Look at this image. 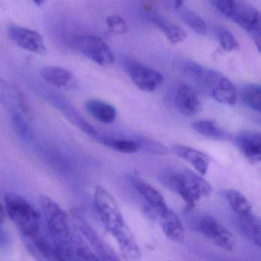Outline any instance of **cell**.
Listing matches in <instances>:
<instances>
[{
	"mask_svg": "<svg viewBox=\"0 0 261 261\" xmlns=\"http://www.w3.org/2000/svg\"><path fill=\"white\" fill-rule=\"evenodd\" d=\"M8 34L10 39L22 49L40 56L46 53L43 37L35 30L13 25L9 28Z\"/></svg>",
	"mask_w": 261,
	"mask_h": 261,
	"instance_id": "cell-10",
	"label": "cell"
},
{
	"mask_svg": "<svg viewBox=\"0 0 261 261\" xmlns=\"http://www.w3.org/2000/svg\"><path fill=\"white\" fill-rule=\"evenodd\" d=\"M30 1H32L37 7H42L48 2V0H30Z\"/></svg>",
	"mask_w": 261,
	"mask_h": 261,
	"instance_id": "cell-36",
	"label": "cell"
},
{
	"mask_svg": "<svg viewBox=\"0 0 261 261\" xmlns=\"http://www.w3.org/2000/svg\"><path fill=\"white\" fill-rule=\"evenodd\" d=\"M132 140L137 142L140 146V149L145 152L157 155H166L169 153V149L160 142L143 135L133 136Z\"/></svg>",
	"mask_w": 261,
	"mask_h": 261,
	"instance_id": "cell-29",
	"label": "cell"
},
{
	"mask_svg": "<svg viewBox=\"0 0 261 261\" xmlns=\"http://www.w3.org/2000/svg\"><path fill=\"white\" fill-rule=\"evenodd\" d=\"M178 11L179 12L181 20L191 30H193L198 35L203 36V35L207 34V27H206L205 22L198 14L189 9L184 8V6L178 10Z\"/></svg>",
	"mask_w": 261,
	"mask_h": 261,
	"instance_id": "cell-30",
	"label": "cell"
},
{
	"mask_svg": "<svg viewBox=\"0 0 261 261\" xmlns=\"http://www.w3.org/2000/svg\"><path fill=\"white\" fill-rule=\"evenodd\" d=\"M97 141L103 146L121 153L131 154L140 149L138 143L132 139H120L100 134Z\"/></svg>",
	"mask_w": 261,
	"mask_h": 261,
	"instance_id": "cell-26",
	"label": "cell"
},
{
	"mask_svg": "<svg viewBox=\"0 0 261 261\" xmlns=\"http://www.w3.org/2000/svg\"><path fill=\"white\" fill-rule=\"evenodd\" d=\"M106 24L109 30L114 34L124 35L129 31V27L126 21L117 15L108 16L106 19Z\"/></svg>",
	"mask_w": 261,
	"mask_h": 261,
	"instance_id": "cell-33",
	"label": "cell"
},
{
	"mask_svg": "<svg viewBox=\"0 0 261 261\" xmlns=\"http://www.w3.org/2000/svg\"><path fill=\"white\" fill-rule=\"evenodd\" d=\"M192 127L198 134L212 140L226 141L232 139L230 133L215 120H197L192 123Z\"/></svg>",
	"mask_w": 261,
	"mask_h": 261,
	"instance_id": "cell-25",
	"label": "cell"
},
{
	"mask_svg": "<svg viewBox=\"0 0 261 261\" xmlns=\"http://www.w3.org/2000/svg\"><path fill=\"white\" fill-rule=\"evenodd\" d=\"M5 210L16 224L24 241L42 235V216L37 209L23 197L16 193L7 194Z\"/></svg>",
	"mask_w": 261,
	"mask_h": 261,
	"instance_id": "cell-4",
	"label": "cell"
},
{
	"mask_svg": "<svg viewBox=\"0 0 261 261\" xmlns=\"http://www.w3.org/2000/svg\"><path fill=\"white\" fill-rule=\"evenodd\" d=\"M218 35L220 45L224 51L230 53V51H239L241 49L239 42L228 30L225 29H219Z\"/></svg>",
	"mask_w": 261,
	"mask_h": 261,
	"instance_id": "cell-32",
	"label": "cell"
},
{
	"mask_svg": "<svg viewBox=\"0 0 261 261\" xmlns=\"http://www.w3.org/2000/svg\"><path fill=\"white\" fill-rule=\"evenodd\" d=\"M208 2L223 16L230 19V16L233 14L235 0H208Z\"/></svg>",
	"mask_w": 261,
	"mask_h": 261,
	"instance_id": "cell-34",
	"label": "cell"
},
{
	"mask_svg": "<svg viewBox=\"0 0 261 261\" xmlns=\"http://www.w3.org/2000/svg\"><path fill=\"white\" fill-rule=\"evenodd\" d=\"M148 19L166 36L171 43L175 45L184 42L187 39V33L181 27L161 15L150 13H149Z\"/></svg>",
	"mask_w": 261,
	"mask_h": 261,
	"instance_id": "cell-18",
	"label": "cell"
},
{
	"mask_svg": "<svg viewBox=\"0 0 261 261\" xmlns=\"http://www.w3.org/2000/svg\"><path fill=\"white\" fill-rule=\"evenodd\" d=\"M186 214L189 215V225L195 231L208 238L223 250L232 251L234 249L236 244L234 236L216 218L204 214Z\"/></svg>",
	"mask_w": 261,
	"mask_h": 261,
	"instance_id": "cell-5",
	"label": "cell"
},
{
	"mask_svg": "<svg viewBox=\"0 0 261 261\" xmlns=\"http://www.w3.org/2000/svg\"><path fill=\"white\" fill-rule=\"evenodd\" d=\"M183 71L198 88L219 103H236L238 95L234 85L221 73L189 61L183 65Z\"/></svg>",
	"mask_w": 261,
	"mask_h": 261,
	"instance_id": "cell-2",
	"label": "cell"
},
{
	"mask_svg": "<svg viewBox=\"0 0 261 261\" xmlns=\"http://www.w3.org/2000/svg\"><path fill=\"white\" fill-rule=\"evenodd\" d=\"M230 19L247 33L252 35L260 33L259 10L245 0H235L234 10Z\"/></svg>",
	"mask_w": 261,
	"mask_h": 261,
	"instance_id": "cell-11",
	"label": "cell"
},
{
	"mask_svg": "<svg viewBox=\"0 0 261 261\" xmlns=\"http://www.w3.org/2000/svg\"><path fill=\"white\" fill-rule=\"evenodd\" d=\"M112 236L115 238L119 248L125 258L128 259H140L141 256L140 247L127 224H125Z\"/></svg>",
	"mask_w": 261,
	"mask_h": 261,
	"instance_id": "cell-21",
	"label": "cell"
},
{
	"mask_svg": "<svg viewBox=\"0 0 261 261\" xmlns=\"http://www.w3.org/2000/svg\"><path fill=\"white\" fill-rule=\"evenodd\" d=\"M158 215L160 225L166 236L174 242L183 243L186 238V230L178 215L169 207Z\"/></svg>",
	"mask_w": 261,
	"mask_h": 261,
	"instance_id": "cell-20",
	"label": "cell"
},
{
	"mask_svg": "<svg viewBox=\"0 0 261 261\" xmlns=\"http://www.w3.org/2000/svg\"><path fill=\"white\" fill-rule=\"evenodd\" d=\"M126 69L133 83L143 92L155 91L164 81L161 73L135 61L126 62Z\"/></svg>",
	"mask_w": 261,
	"mask_h": 261,
	"instance_id": "cell-9",
	"label": "cell"
},
{
	"mask_svg": "<svg viewBox=\"0 0 261 261\" xmlns=\"http://www.w3.org/2000/svg\"><path fill=\"white\" fill-rule=\"evenodd\" d=\"M85 108L90 115L100 123L110 124L117 118L116 108L108 102L98 99H91L85 103Z\"/></svg>",
	"mask_w": 261,
	"mask_h": 261,
	"instance_id": "cell-23",
	"label": "cell"
},
{
	"mask_svg": "<svg viewBox=\"0 0 261 261\" xmlns=\"http://www.w3.org/2000/svg\"><path fill=\"white\" fill-rule=\"evenodd\" d=\"M6 220V210L3 207L2 204H0V226L4 224Z\"/></svg>",
	"mask_w": 261,
	"mask_h": 261,
	"instance_id": "cell-35",
	"label": "cell"
},
{
	"mask_svg": "<svg viewBox=\"0 0 261 261\" xmlns=\"http://www.w3.org/2000/svg\"><path fill=\"white\" fill-rule=\"evenodd\" d=\"M27 250L39 260H59L51 239L40 235L34 239L24 241Z\"/></svg>",
	"mask_w": 261,
	"mask_h": 261,
	"instance_id": "cell-22",
	"label": "cell"
},
{
	"mask_svg": "<svg viewBox=\"0 0 261 261\" xmlns=\"http://www.w3.org/2000/svg\"><path fill=\"white\" fill-rule=\"evenodd\" d=\"M222 195L238 216H244L253 212L251 203L238 191L227 189L223 191Z\"/></svg>",
	"mask_w": 261,
	"mask_h": 261,
	"instance_id": "cell-27",
	"label": "cell"
},
{
	"mask_svg": "<svg viewBox=\"0 0 261 261\" xmlns=\"http://www.w3.org/2000/svg\"><path fill=\"white\" fill-rule=\"evenodd\" d=\"M0 105L10 114L23 115L31 121L33 120L31 109L19 85L15 82L0 79Z\"/></svg>",
	"mask_w": 261,
	"mask_h": 261,
	"instance_id": "cell-8",
	"label": "cell"
},
{
	"mask_svg": "<svg viewBox=\"0 0 261 261\" xmlns=\"http://www.w3.org/2000/svg\"><path fill=\"white\" fill-rule=\"evenodd\" d=\"M160 180L184 200L186 203L185 213L192 212L198 201L210 196L213 191L207 180L187 169L163 172Z\"/></svg>",
	"mask_w": 261,
	"mask_h": 261,
	"instance_id": "cell-3",
	"label": "cell"
},
{
	"mask_svg": "<svg viewBox=\"0 0 261 261\" xmlns=\"http://www.w3.org/2000/svg\"><path fill=\"white\" fill-rule=\"evenodd\" d=\"M48 237L59 260H97L95 253L74 231L66 212L48 195L39 198Z\"/></svg>",
	"mask_w": 261,
	"mask_h": 261,
	"instance_id": "cell-1",
	"label": "cell"
},
{
	"mask_svg": "<svg viewBox=\"0 0 261 261\" xmlns=\"http://www.w3.org/2000/svg\"><path fill=\"white\" fill-rule=\"evenodd\" d=\"M75 218L76 224L79 231L86 238L87 241L92 247L93 252L95 253L99 259H103V260L119 259L115 252L97 234L95 230L88 224V221L80 214H76Z\"/></svg>",
	"mask_w": 261,
	"mask_h": 261,
	"instance_id": "cell-12",
	"label": "cell"
},
{
	"mask_svg": "<svg viewBox=\"0 0 261 261\" xmlns=\"http://www.w3.org/2000/svg\"><path fill=\"white\" fill-rule=\"evenodd\" d=\"M71 45L77 53L100 66H110L115 62L111 48L103 39L97 36H74L71 39Z\"/></svg>",
	"mask_w": 261,
	"mask_h": 261,
	"instance_id": "cell-7",
	"label": "cell"
},
{
	"mask_svg": "<svg viewBox=\"0 0 261 261\" xmlns=\"http://www.w3.org/2000/svg\"><path fill=\"white\" fill-rule=\"evenodd\" d=\"M128 180L136 191L143 197V199L158 215L166 212L169 208L164 198L162 196L159 191L144 181L143 178L134 174H131L128 175Z\"/></svg>",
	"mask_w": 261,
	"mask_h": 261,
	"instance_id": "cell-14",
	"label": "cell"
},
{
	"mask_svg": "<svg viewBox=\"0 0 261 261\" xmlns=\"http://www.w3.org/2000/svg\"><path fill=\"white\" fill-rule=\"evenodd\" d=\"M239 97L242 103L256 112H260L261 88L256 84H247L241 87Z\"/></svg>",
	"mask_w": 261,
	"mask_h": 261,
	"instance_id": "cell-28",
	"label": "cell"
},
{
	"mask_svg": "<svg viewBox=\"0 0 261 261\" xmlns=\"http://www.w3.org/2000/svg\"><path fill=\"white\" fill-rule=\"evenodd\" d=\"M41 77L48 85L59 89H73L77 85L74 74L62 67H44L41 70Z\"/></svg>",
	"mask_w": 261,
	"mask_h": 261,
	"instance_id": "cell-16",
	"label": "cell"
},
{
	"mask_svg": "<svg viewBox=\"0 0 261 261\" xmlns=\"http://www.w3.org/2000/svg\"><path fill=\"white\" fill-rule=\"evenodd\" d=\"M12 124L16 134L23 140H30L33 137V130L30 127V122L23 115H16L10 117Z\"/></svg>",
	"mask_w": 261,
	"mask_h": 261,
	"instance_id": "cell-31",
	"label": "cell"
},
{
	"mask_svg": "<svg viewBox=\"0 0 261 261\" xmlns=\"http://www.w3.org/2000/svg\"><path fill=\"white\" fill-rule=\"evenodd\" d=\"M94 201L102 224L111 235L126 224L117 201L105 188L102 186L96 187Z\"/></svg>",
	"mask_w": 261,
	"mask_h": 261,
	"instance_id": "cell-6",
	"label": "cell"
},
{
	"mask_svg": "<svg viewBox=\"0 0 261 261\" xmlns=\"http://www.w3.org/2000/svg\"><path fill=\"white\" fill-rule=\"evenodd\" d=\"M238 228L241 234L257 247H260V220L254 214L238 216Z\"/></svg>",
	"mask_w": 261,
	"mask_h": 261,
	"instance_id": "cell-24",
	"label": "cell"
},
{
	"mask_svg": "<svg viewBox=\"0 0 261 261\" xmlns=\"http://www.w3.org/2000/svg\"><path fill=\"white\" fill-rule=\"evenodd\" d=\"M172 151L180 158L192 165L198 173L204 175L210 166V159L204 152L190 146L183 145H173Z\"/></svg>",
	"mask_w": 261,
	"mask_h": 261,
	"instance_id": "cell-19",
	"label": "cell"
},
{
	"mask_svg": "<svg viewBox=\"0 0 261 261\" xmlns=\"http://www.w3.org/2000/svg\"><path fill=\"white\" fill-rule=\"evenodd\" d=\"M233 143L241 153L253 164L259 163L261 159V136L256 131H243L237 134Z\"/></svg>",
	"mask_w": 261,
	"mask_h": 261,
	"instance_id": "cell-13",
	"label": "cell"
},
{
	"mask_svg": "<svg viewBox=\"0 0 261 261\" xmlns=\"http://www.w3.org/2000/svg\"><path fill=\"white\" fill-rule=\"evenodd\" d=\"M51 103H54L63 113L66 118L74 126L83 131L85 134H88L89 137H92L97 140V137L100 135V133L93 127L88 121L85 120L81 114L73 108L72 106L64 101L63 99L59 98L56 95L50 97Z\"/></svg>",
	"mask_w": 261,
	"mask_h": 261,
	"instance_id": "cell-17",
	"label": "cell"
},
{
	"mask_svg": "<svg viewBox=\"0 0 261 261\" xmlns=\"http://www.w3.org/2000/svg\"><path fill=\"white\" fill-rule=\"evenodd\" d=\"M174 100L176 109L183 115L192 117L201 111V103L198 94L186 84L178 87Z\"/></svg>",
	"mask_w": 261,
	"mask_h": 261,
	"instance_id": "cell-15",
	"label": "cell"
}]
</instances>
